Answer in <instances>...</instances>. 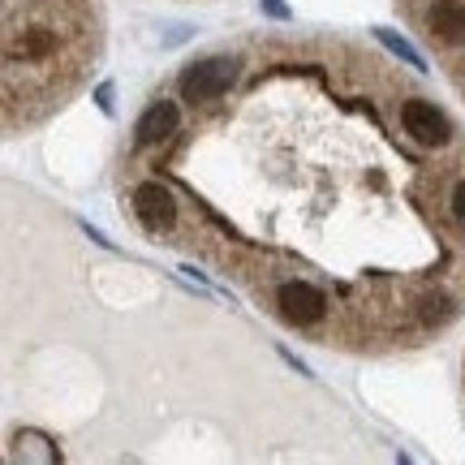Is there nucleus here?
<instances>
[{"label":"nucleus","instance_id":"obj_1","mask_svg":"<svg viewBox=\"0 0 465 465\" xmlns=\"http://www.w3.org/2000/svg\"><path fill=\"white\" fill-rule=\"evenodd\" d=\"M272 306H276V315L284 323H293V328H319L323 319H328V293L319 289L315 281H306V276H284V281L272 284Z\"/></svg>","mask_w":465,"mask_h":465},{"label":"nucleus","instance_id":"obj_2","mask_svg":"<svg viewBox=\"0 0 465 465\" xmlns=\"http://www.w3.org/2000/svg\"><path fill=\"white\" fill-rule=\"evenodd\" d=\"M232 78H237V61L232 56H207V61H194V65L182 69L177 91H182L185 104H212L220 95H229Z\"/></svg>","mask_w":465,"mask_h":465},{"label":"nucleus","instance_id":"obj_3","mask_svg":"<svg viewBox=\"0 0 465 465\" xmlns=\"http://www.w3.org/2000/svg\"><path fill=\"white\" fill-rule=\"evenodd\" d=\"M134 216H138V224L151 232V237H160V232H168L173 224H177V199H173V190L160 182H143L138 190H134Z\"/></svg>","mask_w":465,"mask_h":465},{"label":"nucleus","instance_id":"obj_4","mask_svg":"<svg viewBox=\"0 0 465 465\" xmlns=\"http://www.w3.org/2000/svg\"><path fill=\"white\" fill-rule=\"evenodd\" d=\"M401 125H405V134L414 138V143H422V147H444L452 138V121L440 108H435L431 100H405L401 104Z\"/></svg>","mask_w":465,"mask_h":465},{"label":"nucleus","instance_id":"obj_5","mask_svg":"<svg viewBox=\"0 0 465 465\" xmlns=\"http://www.w3.org/2000/svg\"><path fill=\"white\" fill-rule=\"evenodd\" d=\"M177 121H182L177 104H173V100H155L147 113L138 116V125H134V138H138V147H155L160 138L177 134Z\"/></svg>","mask_w":465,"mask_h":465},{"label":"nucleus","instance_id":"obj_6","mask_svg":"<svg viewBox=\"0 0 465 465\" xmlns=\"http://www.w3.org/2000/svg\"><path fill=\"white\" fill-rule=\"evenodd\" d=\"M427 35L440 44H465V5L461 0H435L427 9Z\"/></svg>","mask_w":465,"mask_h":465},{"label":"nucleus","instance_id":"obj_7","mask_svg":"<svg viewBox=\"0 0 465 465\" xmlns=\"http://www.w3.org/2000/svg\"><path fill=\"white\" fill-rule=\"evenodd\" d=\"M449 212H452V220H457V229L465 232V177H457V182H452V199H449Z\"/></svg>","mask_w":465,"mask_h":465},{"label":"nucleus","instance_id":"obj_8","mask_svg":"<svg viewBox=\"0 0 465 465\" xmlns=\"http://www.w3.org/2000/svg\"><path fill=\"white\" fill-rule=\"evenodd\" d=\"M380 39H383V44H388V48H392V52H397V56H405V61H410V65H418V69H422V56H418V52H414V48H410V44H401L397 35H388V31H380Z\"/></svg>","mask_w":465,"mask_h":465},{"label":"nucleus","instance_id":"obj_9","mask_svg":"<svg viewBox=\"0 0 465 465\" xmlns=\"http://www.w3.org/2000/svg\"><path fill=\"white\" fill-rule=\"evenodd\" d=\"M263 9H267L272 17H289V9H284L281 0H263Z\"/></svg>","mask_w":465,"mask_h":465}]
</instances>
